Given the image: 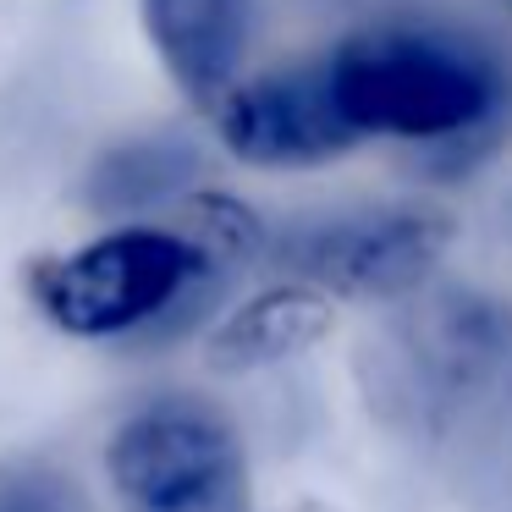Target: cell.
<instances>
[{
    "label": "cell",
    "instance_id": "cell-1",
    "mask_svg": "<svg viewBox=\"0 0 512 512\" xmlns=\"http://www.w3.org/2000/svg\"><path fill=\"white\" fill-rule=\"evenodd\" d=\"M270 226L243 199L199 188L177 221H133L28 265V298L78 342L171 336L193 325L243 265L265 259Z\"/></svg>",
    "mask_w": 512,
    "mask_h": 512
},
{
    "label": "cell",
    "instance_id": "cell-2",
    "mask_svg": "<svg viewBox=\"0 0 512 512\" xmlns=\"http://www.w3.org/2000/svg\"><path fill=\"white\" fill-rule=\"evenodd\" d=\"M342 122L364 138L474 149L507 122L512 72L490 45L430 23H375L320 56Z\"/></svg>",
    "mask_w": 512,
    "mask_h": 512
},
{
    "label": "cell",
    "instance_id": "cell-3",
    "mask_svg": "<svg viewBox=\"0 0 512 512\" xmlns=\"http://www.w3.org/2000/svg\"><path fill=\"white\" fill-rule=\"evenodd\" d=\"M391 408L430 430L512 408V303L485 287H430L391 320L375 358Z\"/></svg>",
    "mask_w": 512,
    "mask_h": 512
},
{
    "label": "cell",
    "instance_id": "cell-4",
    "mask_svg": "<svg viewBox=\"0 0 512 512\" xmlns=\"http://www.w3.org/2000/svg\"><path fill=\"white\" fill-rule=\"evenodd\" d=\"M105 479L122 512H254L243 435L193 391L138 402L105 441Z\"/></svg>",
    "mask_w": 512,
    "mask_h": 512
},
{
    "label": "cell",
    "instance_id": "cell-5",
    "mask_svg": "<svg viewBox=\"0 0 512 512\" xmlns=\"http://www.w3.org/2000/svg\"><path fill=\"white\" fill-rule=\"evenodd\" d=\"M457 221L441 204H375L270 232L265 259L331 303H413L435 287Z\"/></svg>",
    "mask_w": 512,
    "mask_h": 512
},
{
    "label": "cell",
    "instance_id": "cell-6",
    "mask_svg": "<svg viewBox=\"0 0 512 512\" xmlns=\"http://www.w3.org/2000/svg\"><path fill=\"white\" fill-rule=\"evenodd\" d=\"M210 122L226 155L259 171H314L358 149V133L336 111L320 61L243 78L210 111Z\"/></svg>",
    "mask_w": 512,
    "mask_h": 512
},
{
    "label": "cell",
    "instance_id": "cell-7",
    "mask_svg": "<svg viewBox=\"0 0 512 512\" xmlns=\"http://www.w3.org/2000/svg\"><path fill=\"white\" fill-rule=\"evenodd\" d=\"M138 17L166 78L199 111H215L243 83L254 0H138Z\"/></svg>",
    "mask_w": 512,
    "mask_h": 512
},
{
    "label": "cell",
    "instance_id": "cell-8",
    "mask_svg": "<svg viewBox=\"0 0 512 512\" xmlns=\"http://www.w3.org/2000/svg\"><path fill=\"white\" fill-rule=\"evenodd\" d=\"M336 331V303L298 281H276V287L243 298L204 342V358L221 375H248V369H270L303 358Z\"/></svg>",
    "mask_w": 512,
    "mask_h": 512
},
{
    "label": "cell",
    "instance_id": "cell-9",
    "mask_svg": "<svg viewBox=\"0 0 512 512\" xmlns=\"http://www.w3.org/2000/svg\"><path fill=\"white\" fill-rule=\"evenodd\" d=\"M204 188V160L177 133H144L111 144L83 171V204L94 215L133 226L149 210H177Z\"/></svg>",
    "mask_w": 512,
    "mask_h": 512
},
{
    "label": "cell",
    "instance_id": "cell-10",
    "mask_svg": "<svg viewBox=\"0 0 512 512\" xmlns=\"http://www.w3.org/2000/svg\"><path fill=\"white\" fill-rule=\"evenodd\" d=\"M0 512H89V501L67 468L45 457H12L0 463Z\"/></svg>",
    "mask_w": 512,
    "mask_h": 512
},
{
    "label": "cell",
    "instance_id": "cell-11",
    "mask_svg": "<svg viewBox=\"0 0 512 512\" xmlns=\"http://www.w3.org/2000/svg\"><path fill=\"white\" fill-rule=\"evenodd\" d=\"M281 512H325V507H314V501H292V507H281Z\"/></svg>",
    "mask_w": 512,
    "mask_h": 512
},
{
    "label": "cell",
    "instance_id": "cell-12",
    "mask_svg": "<svg viewBox=\"0 0 512 512\" xmlns=\"http://www.w3.org/2000/svg\"><path fill=\"white\" fill-rule=\"evenodd\" d=\"M507 6H512V0H507Z\"/></svg>",
    "mask_w": 512,
    "mask_h": 512
}]
</instances>
